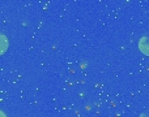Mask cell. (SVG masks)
Masks as SVG:
<instances>
[{
  "mask_svg": "<svg viewBox=\"0 0 149 117\" xmlns=\"http://www.w3.org/2000/svg\"><path fill=\"white\" fill-rule=\"evenodd\" d=\"M140 117H149V111H147V112H144V113H141Z\"/></svg>",
  "mask_w": 149,
  "mask_h": 117,
  "instance_id": "3",
  "label": "cell"
},
{
  "mask_svg": "<svg viewBox=\"0 0 149 117\" xmlns=\"http://www.w3.org/2000/svg\"><path fill=\"white\" fill-rule=\"evenodd\" d=\"M139 50L144 55L149 56V36H143L139 42Z\"/></svg>",
  "mask_w": 149,
  "mask_h": 117,
  "instance_id": "1",
  "label": "cell"
},
{
  "mask_svg": "<svg viewBox=\"0 0 149 117\" xmlns=\"http://www.w3.org/2000/svg\"><path fill=\"white\" fill-rule=\"evenodd\" d=\"M0 117H5V116H4V113H3V112H0Z\"/></svg>",
  "mask_w": 149,
  "mask_h": 117,
  "instance_id": "4",
  "label": "cell"
},
{
  "mask_svg": "<svg viewBox=\"0 0 149 117\" xmlns=\"http://www.w3.org/2000/svg\"><path fill=\"white\" fill-rule=\"evenodd\" d=\"M7 48H8V41H7V38H5L3 34H0V55L4 54V52L7 51Z\"/></svg>",
  "mask_w": 149,
  "mask_h": 117,
  "instance_id": "2",
  "label": "cell"
}]
</instances>
